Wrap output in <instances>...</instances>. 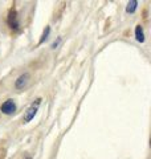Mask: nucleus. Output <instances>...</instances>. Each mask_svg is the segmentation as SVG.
Instances as JSON below:
<instances>
[{"label":"nucleus","instance_id":"8","mask_svg":"<svg viewBox=\"0 0 151 159\" xmlns=\"http://www.w3.org/2000/svg\"><path fill=\"white\" fill-rule=\"evenodd\" d=\"M60 41H61V37H58V39H57V41H54V43L52 44V48H56L58 44H60Z\"/></svg>","mask_w":151,"mask_h":159},{"label":"nucleus","instance_id":"2","mask_svg":"<svg viewBox=\"0 0 151 159\" xmlns=\"http://www.w3.org/2000/svg\"><path fill=\"white\" fill-rule=\"evenodd\" d=\"M15 110H16V105H15V102L12 99H8V101H6L2 105V111L4 114H12L15 113Z\"/></svg>","mask_w":151,"mask_h":159},{"label":"nucleus","instance_id":"6","mask_svg":"<svg viewBox=\"0 0 151 159\" xmlns=\"http://www.w3.org/2000/svg\"><path fill=\"white\" fill-rule=\"evenodd\" d=\"M137 6H138L137 0H131V2H129L127 7H126V12H127V13H133L135 9H137Z\"/></svg>","mask_w":151,"mask_h":159},{"label":"nucleus","instance_id":"7","mask_svg":"<svg viewBox=\"0 0 151 159\" xmlns=\"http://www.w3.org/2000/svg\"><path fill=\"white\" fill-rule=\"evenodd\" d=\"M49 32H50V28L49 27H47L45 28V31H44V33H43V36H41V39H40V43L39 44H43L45 40L48 39V36H49Z\"/></svg>","mask_w":151,"mask_h":159},{"label":"nucleus","instance_id":"5","mask_svg":"<svg viewBox=\"0 0 151 159\" xmlns=\"http://www.w3.org/2000/svg\"><path fill=\"white\" fill-rule=\"evenodd\" d=\"M135 37H137V40L139 43L144 41V33H143L142 25H137V28H135Z\"/></svg>","mask_w":151,"mask_h":159},{"label":"nucleus","instance_id":"1","mask_svg":"<svg viewBox=\"0 0 151 159\" xmlns=\"http://www.w3.org/2000/svg\"><path fill=\"white\" fill-rule=\"evenodd\" d=\"M40 102H41V99L37 98V99H36V103L33 102V103H32V106L27 109V111L24 113V118H23L24 123H27V122H29V121H32V118H34V116H36V113H37V109H39Z\"/></svg>","mask_w":151,"mask_h":159},{"label":"nucleus","instance_id":"4","mask_svg":"<svg viewBox=\"0 0 151 159\" xmlns=\"http://www.w3.org/2000/svg\"><path fill=\"white\" fill-rule=\"evenodd\" d=\"M28 80H29V74H28V73L21 74V76H20V77L16 80V82H15V86H16L17 89L24 88V86L28 84Z\"/></svg>","mask_w":151,"mask_h":159},{"label":"nucleus","instance_id":"3","mask_svg":"<svg viewBox=\"0 0 151 159\" xmlns=\"http://www.w3.org/2000/svg\"><path fill=\"white\" fill-rule=\"evenodd\" d=\"M8 24L11 28H15L16 29L19 27V23H17V13L16 11L12 8L11 11H9V15H8Z\"/></svg>","mask_w":151,"mask_h":159}]
</instances>
